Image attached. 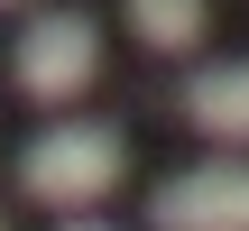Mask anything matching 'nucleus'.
<instances>
[{
	"label": "nucleus",
	"mask_w": 249,
	"mask_h": 231,
	"mask_svg": "<svg viewBox=\"0 0 249 231\" xmlns=\"http://www.w3.org/2000/svg\"><path fill=\"white\" fill-rule=\"evenodd\" d=\"M9 74H18L28 102L65 111V102L92 93V74H102V28H92L83 9H37V19L18 28V46H9Z\"/></svg>",
	"instance_id": "obj_2"
},
{
	"label": "nucleus",
	"mask_w": 249,
	"mask_h": 231,
	"mask_svg": "<svg viewBox=\"0 0 249 231\" xmlns=\"http://www.w3.org/2000/svg\"><path fill=\"white\" fill-rule=\"evenodd\" d=\"M120 9H129V37L157 56H194L203 37V0H120Z\"/></svg>",
	"instance_id": "obj_5"
},
{
	"label": "nucleus",
	"mask_w": 249,
	"mask_h": 231,
	"mask_svg": "<svg viewBox=\"0 0 249 231\" xmlns=\"http://www.w3.org/2000/svg\"><path fill=\"white\" fill-rule=\"evenodd\" d=\"M120 157H129V139L111 120H46L18 148V194L46 204V213H92L120 185Z\"/></svg>",
	"instance_id": "obj_1"
},
{
	"label": "nucleus",
	"mask_w": 249,
	"mask_h": 231,
	"mask_svg": "<svg viewBox=\"0 0 249 231\" xmlns=\"http://www.w3.org/2000/svg\"><path fill=\"white\" fill-rule=\"evenodd\" d=\"M0 9H9V0H0Z\"/></svg>",
	"instance_id": "obj_7"
},
{
	"label": "nucleus",
	"mask_w": 249,
	"mask_h": 231,
	"mask_svg": "<svg viewBox=\"0 0 249 231\" xmlns=\"http://www.w3.org/2000/svg\"><path fill=\"white\" fill-rule=\"evenodd\" d=\"M176 111H185L203 139H222V148H249V56L194 65V74H185V93H176Z\"/></svg>",
	"instance_id": "obj_4"
},
{
	"label": "nucleus",
	"mask_w": 249,
	"mask_h": 231,
	"mask_svg": "<svg viewBox=\"0 0 249 231\" xmlns=\"http://www.w3.org/2000/svg\"><path fill=\"white\" fill-rule=\"evenodd\" d=\"M55 231H111V222H92V213H65V222H55Z\"/></svg>",
	"instance_id": "obj_6"
},
{
	"label": "nucleus",
	"mask_w": 249,
	"mask_h": 231,
	"mask_svg": "<svg viewBox=\"0 0 249 231\" xmlns=\"http://www.w3.org/2000/svg\"><path fill=\"white\" fill-rule=\"evenodd\" d=\"M0 231H9V222H0Z\"/></svg>",
	"instance_id": "obj_8"
},
{
	"label": "nucleus",
	"mask_w": 249,
	"mask_h": 231,
	"mask_svg": "<svg viewBox=\"0 0 249 231\" xmlns=\"http://www.w3.org/2000/svg\"><path fill=\"white\" fill-rule=\"evenodd\" d=\"M148 231H249V157L185 167L148 194Z\"/></svg>",
	"instance_id": "obj_3"
}]
</instances>
